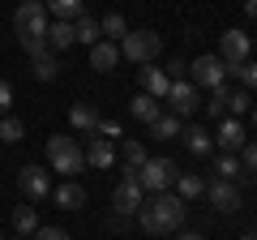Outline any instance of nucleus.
<instances>
[{
  "label": "nucleus",
  "instance_id": "nucleus-45",
  "mask_svg": "<svg viewBox=\"0 0 257 240\" xmlns=\"http://www.w3.org/2000/svg\"><path fill=\"white\" fill-rule=\"evenodd\" d=\"M253 185H257V180H253Z\"/></svg>",
  "mask_w": 257,
  "mask_h": 240
},
{
  "label": "nucleus",
  "instance_id": "nucleus-23",
  "mask_svg": "<svg viewBox=\"0 0 257 240\" xmlns=\"http://www.w3.org/2000/svg\"><path fill=\"white\" fill-rule=\"evenodd\" d=\"M214 172H219V180H227V185H236V180H248L244 163H240L236 155H223L219 163H214Z\"/></svg>",
  "mask_w": 257,
  "mask_h": 240
},
{
  "label": "nucleus",
  "instance_id": "nucleus-29",
  "mask_svg": "<svg viewBox=\"0 0 257 240\" xmlns=\"http://www.w3.org/2000/svg\"><path fill=\"white\" fill-rule=\"evenodd\" d=\"M99 30H103V39H107V43H120V39L128 35V26H124V18H120V13H107V18L99 22Z\"/></svg>",
  "mask_w": 257,
  "mask_h": 240
},
{
  "label": "nucleus",
  "instance_id": "nucleus-28",
  "mask_svg": "<svg viewBox=\"0 0 257 240\" xmlns=\"http://www.w3.org/2000/svg\"><path fill=\"white\" fill-rule=\"evenodd\" d=\"M35 77H39V82H56V77H60V56H56V52L39 56V60H35Z\"/></svg>",
  "mask_w": 257,
  "mask_h": 240
},
{
  "label": "nucleus",
  "instance_id": "nucleus-35",
  "mask_svg": "<svg viewBox=\"0 0 257 240\" xmlns=\"http://www.w3.org/2000/svg\"><path fill=\"white\" fill-rule=\"evenodd\" d=\"M9 107H13V86L5 82V77H0V120L9 116Z\"/></svg>",
  "mask_w": 257,
  "mask_h": 240
},
{
  "label": "nucleus",
  "instance_id": "nucleus-43",
  "mask_svg": "<svg viewBox=\"0 0 257 240\" xmlns=\"http://www.w3.org/2000/svg\"><path fill=\"white\" fill-rule=\"evenodd\" d=\"M13 240H26V236H13Z\"/></svg>",
  "mask_w": 257,
  "mask_h": 240
},
{
  "label": "nucleus",
  "instance_id": "nucleus-3",
  "mask_svg": "<svg viewBox=\"0 0 257 240\" xmlns=\"http://www.w3.org/2000/svg\"><path fill=\"white\" fill-rule=\"evenodd\" d=\"M133 176H138V185L146 189L150 197H155V193H167V189L180 180V167H176L172 159L155 155V159H146V167H142V172H133Z\"/></svg>",
  "mask_w": 257,
  "mask_h": 240
},
{
  "label": "nucleus",
  "instance_id": "nucleus-14",
  "mask_svg": "<svg viewBox=\"0 0 257 240\" xmlns=\"http://www.w3.org/2000/svg\"><path fill=\"white\" fill-rule=\"evenodd\" d=\"M206 193H210L214 210H223V214H236V210H240V189H236V185H227V180H214Z\"/></svg>",
  "mask_w": 257,
  "mask_h": 240
},
{
  "label": "nucleus",
  "instance_id": "nucleus-40",
  "mask_svg": "<svg viewBox=\"0 0 257 240\" xmlns=\"http://www.w3.org/2000/svg\"><path fill=\"white\" fill-rule=\"evenodd\" d=\"M244 13H248V18H257V0H248V5H244Z\"/></svg>",
  "mask_w": 257,
  "mask_h": 240
},
{
  "label": "nucleus",
  "instance_id": "nucleus-18",
  "mask_svg": "<svg viewBox=\"0 0 257 240\" xmlns=\"http://www.w3.org/2000/svg\"><path fill=\"white\" fill-rule=\"evenodd\" d=\"M128 116H133V120H142V125H150V120H159V116H163V103H159V99H150V94H133V99H128Z\"/></svg>",
  "mask_w": 257,
  "mask_h": 240
},
{
  "label": "nucleus",
  "instance_id": "nucleus-41",
  "mask_svg": "<svg viewBox=\"0 0 257 240\" xmlns=\"http://www.w3.org/2000/svg\"><path fill=\"white\" fill-rule=\"evenodd\" d=\"M240 240H257V231H244V236H240Z\"/></svg>",
  "mask_w": 257,
  "mask_h": 240
},
{
  "label": "nucleus",
  "instance_id": "nucleus-32",
  "mask_svg": "<svg viewBox=\"0 0 257 240\" xmlns=\"http://www.w3.org/2000/svg\"><path fill=\"white\" fill-rule=\"evenodd\" d=\"M240 163H244V172L257 180V142H244V150H240Z\"/></svg>",
  "mask_w": 257,
  "mask_h": 240
},
{
  "label": "nucleus",
  "instance_id": "nucleus-8",
  "mask_svg": "<svg viewBox=\"0 0 257 240\" xmlns=\"http://www.w3.org/2000/svg\"><path fill=\"white\" fill-rule=\"evenodd\" d=\"M248 47H253V39H248L244 30L231 26V30H223V35H219V60H223L227 69H240V65L248 60Z\"/></svg>",
  "mask_w": 257,
  "mask_h": 240
},
{
  "label": "nucleus",
  "instance_id": "nucleus-26",
  "mask_svg": "<svg viewBox=\"0 0 257 240\" xmlns=\"http://www.w3.org/2000/svg\"><path fill=\"white\" fill-rule=\"evenodd\" d=\"M176 189H180V202H193V197L206 193V180H202V176H193V172H180Z\"/></svg>",
  "mask_w": 257,
  "mask_h": 240
},
{
  "label": "nucleus",
  "instance_id": "nucleus-2",
  "mask_svg": "<svg viewBox=\"0 0 257 240\" xmlns=\"http://www.w3.org/2000/svg\"><path fill=\"white\" fill-rule=\"evenodd\" d=\"M47 163H52V172L60 176H77L86 167V150L77 146V138H47Z\"/></svg>",
  "mask_w": 257,
  "mask_h": 240
},
{
  "label": "nucleus",
  "instance_id": "nucleus-11",
  "mask_svg": "<svg viewBox=\"0 0 257 240\" xmlns=\"http://www.w3.org/2000/svg\"><path fill=\"white\" fill-rule=\"evenodd\" d=\"M244 125H240L236 116H223L219 133H214V146H223V155H236V150H244Z\"/></svg>",
  "mask_w": 257,
  "mask_h": 240
},
{
  "label": "nucleus",
  "instance_id": "nucleus-34",
  "mask_svg": "<svg viewBox=\"0 0 257 240\" xmlns=\"http://www.w3.org/2000/svg\"><path fill=\"white\" fill-rule=\"evenodd\" d=\"M227 73H236V77H240L244 86H257V65H253V60H244L240 69H227Z\"/></svg>",
  "mask_w": 257,
  "mask_h": 240
},
{
  "label": "nucleus",
  "instance_id": "nucleus-38",
  "mask_svg": "<svg viewBox=\"0 0 257 240\" xmlns=\"http://www.w3.org/2000/svg\"><path fill=\"white\" fill-rule=\"evenodd\" d=\"M94 138H107V142H111V138H120V120H103Z\"/></svg>",
  "mask_w": 257,
  "mask_h": 240
},
{
  "label": "nucleus",
  "instance_id": "nucleus-10",
  "mask_svg": "<svg viewBox=\"0 0 257 240\" xmlns=\"http://www.w3.org/2000/svg\"><path fill=\"white\" fill-rule=\"evenodd\" d=\"M197 103H202V94H197V86L184 77V82H172V94H167V107H172V116L176 120H184V116H193L197 111Z\"/></svg>",
  "mask_w": 257,
  "mask_h": 240
},
{
  "label": "nucleus",
  "instance_id": "nucleus-9",
  "mask_svg": "<svg viewBox=\"0 0 257 240\" xmlns=\"http://www.w3.org/2000/svg\"><path fill=\"white\" fill-rule=\"evenodd\" d=\"M142 193H146V189L138 185V176H133V172H128L124 180L111 189V206H116L120 219H124V214H138V210H142Z\"/></svg>",
  "mask_w": 257,
  "mask_h": 240
},
{
  "label": "nucleus",
  "instance_id": "nucleus-1",
  "mask_svg": "<svg viewBox=\"0 0 257 240\" xmlns=\"http://www.w3.org/2000/svg\"><path fill=\"white\" fill-rule=\"evenodd\" d=\"M184 214H189V202H180V193H155L150 202H142L138 219L150 236H167L184 227Z\"/></svg>",
  "mask_w": 257,
  "mask_h": 240
},
{
  "label": "nucleus",
  "instance_id": "nucleus-21",
  "mask_svg": "<svg viewBox=\"0 0 257 240\" xmlns=\"http://www.w3.org/2000/svg\"><path fill=\"white\" fill-rule=\"evenodd\" d=\"M47 18H52V22H69V26H73L77 18H86V9H82V0H52V5H47Z\"/></svg>",
  "mask_w": 257,
  "mask_h": 240
},
{
  "label": "nucleus",
  "instance_id": "nucleus-13",
  "mask_svg": "<svg viewBox=\"0 0 257 240\" xmlns=\"http://www.w3.org/2000/svg\"><path fill=\"white\" fill-rule=\"evenodd\" d=\"M52 202L60 206V210H82L86 206V189L77 185V180H60V185L52 189Z\"/></svg>",
  "mask_w": 257,
  "mask_h": 240
},
{
  "label": "nucleus",
  "instance_id": "nucleus-5",
  "mask_svg": "<svg viewBox=\"0 0 257 240\" xmlns=\"http://www.w3.org/2000/svg\"><path fill=\"white\" fill-rule=\"evenodd\" d=\"M189 82L197 86V90H219V86H227V65L219 60V52L197 56L189 65Z\"/></svg>",
  "mask_w": 257,
  "mask_h": 240
},
{
  "label": "nucleus",
  "instance_id": "nucleus-33",
  "mask_svg": "<svg viewBox=\"0 0 257 240\" xmlns=\"http://www.w3.org/2000/svg\"><path fill=\"white\" fill-rule=\"evenodd\" d=\"M248 107H253V99H248L244 90H231V103H227V111H231V116H240V111H248Z\"/></svg>",
  "mask_w": 257,
  "mask_h": 240
},
{
  "label": "nucleus",
  "instance_id": "nucleus-39",
  "mask_svg": "<svg viewBox=\"0 0 257 240\" xmlns=\"http://www.w3.org/2000/svg\"><path fill=\"white\" fill-rule=\"evenodd\" d=\"M176 240H206V236H202V231H180Z\"/></svg>",
  "mask_w": 257,
  "mask_h": 240
},
{
  "label": "nucleus",
  "instance_id": "nucleus-42",
  "mask_svg": "<svg viewBox=\"0 0 257 240\" xmlns=\"http://www.w3.org/2000/svg\"><path fill=\"white\" fill-rule=\"evenodd\" d=\"M253 125H257V103H253Z\"/></svg>",
  "mask_w": 257,
  "mask_h": 240
},
{
  "label": "nucleus",
  "instance_id": "nucleus-15",
  "mask_svg": "<svg viewBox=\"0 0 257 240\" xmlns=\"http://www.w3.org/2000/svg\"><path fill=\"white\" fill-rule=\"evenodd\" d=\"M116 65H120V43H107V39H103V43L90 47V69L94 73H111Z\"/></svg>",
  "mask_w": 257,
  "mask_h": 240
},
{
  "label": "nucleus",
  "instance_id": "nucleus-24",
  "mask_svg": "<svg viewBox=\"0 0 257 240\" xmlns=\"http://www.w3.org/2000/svg\"><path fill=\"white\" fill-rule=\"evenodd\" d=\"M73 35H77V43H86V47H94V43H103V30H99V22L86 13V18H77L73 22Z\"/></svg>",
  "mask_w": 257,
  "mask_h": 240
},
{
  "label": "nucleus",
  "instance_id": "nucleus-27",
  "mask_svg": "<svg viewBox=\"0 0 257 240\" xmlns=\"http://www.w3.org/2000/svg\"><path fill=\"white\" fill-rule=\"evenodd\" d=\"M13 227H18V236H35V231H39L35 206H18V210H13Z\"/></svg>",
  "mask_w": 257,
  "mask_h": 240
},
{
  "label": "nucleus",
  "instance_id": "nucleus-30",
  "mask_svg": "<svg viewBox=\"0 0 257 240\" xmlns=\"http://www.w3.org/2000/svg\"><path fill=\"white\" fill-rule=\"evenodd\" d=\"M26 138V125H22L18 116H5L0 120V142H22Z\"/></svg>",
  "mask_w": 257,
  "mask_h": 240
},
{
  "label": "nucleus",
  "instance_id": "nucleus-20",
  "mask_svg": "<svg viewBox=\"0 0 257 240\" xmlns=\"http://www.w3.org/2000/svg\"><path fill=\"white\" fill-rule=\"evenodd\" d=\"M73 43H77V35H73V26H69V22H52V26H47V47H52L56 56L69 52Z\"/></svg>",
  "mask_w": 257,
  "mask_h": 240
},
{
  "label": "nucleus",
  "instance_id": "nucleus-12",
  "mask_svg": "<svg viewBox=\"0 0 257 240\" xmlns=\"http://www.w3.org/2000/svg\"><path fill=\"white\" fill-rule=\"evenodd\" d=\"M138 77H142V94H150V99H159V103H163L167 94H172V77H167L163 69H155V65H146V69H142Z\"/></svg>",
  "mask_w": 257,
  "mask_h": 240
},
{
  "label": "nucleus",
  "instance_id": "nucleus-4",
  "mask_svg": "<svg viewBox=\"0 0 257 240\" xmlns=\"http://www.w3.org/2000/svg\"><path fill=\"white\" fill-rule=\"evenodd\" d=\"M159 52H163V35H155V30H128L120 39V56L133 65H150Z\"/></svg>",
  "mask_w": 257,
  "mask_h": 240
},
{
  "label": "nucleus",
  "instance_id": "nucleus-7",
  "mask_svg": "<svg viewBox=\"0 0 257 240\" xmlns=\"http://www.w3.org/2000/svg\"><path fill=\"white\" fill-rule=\"evenodd\" d=\"M18 189L26 202H43V197H52V176H47V167L39 163H26L18 172Z\"/></svg>",
  "mask_w": 257,
  "mask_h": 240
},
{
  "label": "nucleus",
  "instance_id": "nucleus-16",
  "mask_svg": "<svg viewBox=\"0 0 257 240\" xmlns=\"http://www.w3.org/2000/svg\"><path fill=\"white\" fill-rule=\"evenodd\" d=\"M69 120H73V129L77 133H99V125H103V116H99V107H90V103H73V111H69Z\"/></svg>",
  "mask_w": 257,
  "mask_h": 240
},
{
  "label": "nucleus",
  "instance_id": "nucleus-22",
  "mask_svg": "<svg viewBox=\"0 0 257 240\" xmlns=\"http://www.w3.org/2000/svg\"><path fill=\"white\" fill-rule=\"evenodd\" d=\"M146 129H150V138H159V142H172V138H180V133H184V125L172 116V111H163L159 120H150Z\"/></svg>",
  "mask_w": 257,
  "mask_h": 240
},
{
  "label": "nucleus",
  "instance_id": "nucleus-37",
  "mask_svg": "<svg viewBox=\"0 0 257 240\" xmlns=\"http://www.w3.org/2000/svg\"><path fill=\"white\" fill-rule=\"evenodd\" d=\"M35 240H73V236H69L64 227H39V231H35Z\"/></svg>",
  "mask_w": 257,
  "mask_h": 240
},
{
  "label": "nucleus",
  "instance_id": "nucleus-17",
  "mask_svg": "<svg viewBox=\"0 0 257 240\" xmlns=\"http://www.w3.org/2000/svg\"><path fill=\"white\" fill-rule=\"evenodd\" d=\"M111 159H116V146H111L107 138H90V146H86V163H90L94 172H107Z\"/></svg>",
  "mask_w": 257,
  "mask_h": 240
},
{
  "label": "nucleus",
  "instance_id": "nucleus-44",
  "mask_svg": "<svg viewBox=\"0 0 257 240\" xmlns=\"http://www.w3.org/2000/svg\"><path fill=\"white\" fill-rule=\"evenodd\" d=\"M0 240H5V236H0Z\"/></svg>",
  "mask_w": 257,
  "mask_h": 240
},
{
  "label": "nucleus",
  "instance_id": "nucleus-6",
  "mask_svg": "<svg viewBox=\"0 0 257 240\" xmlns=\"http://www.w3.org/2000/svg\"><path fill=\"white\" fill-rule=\"evenodd\" d=\"M13 26H18V39H47V5H39V0H26V5H18V13H13Z\"/></svg>",
  "mask_w": 257,
  "mask_h": 240
},
{
  "label": "nucleus",
  "instance_id": "nucleus-19",
  "mask_svg": "<svg viewBox=\"0 0 257 240\" xmlns=\"http://www.w3.org/2000/svg\"><path fill=\"white\" fill-rule=\"evenodd\" d=\"M180 142H184V150H189V155H197V159L210 155V146H214V138L202 129V125H189V129L180 133Z\"/></svg>",
  "mask_w": 257,
  "mask_h": 240
},
{
  "label": "nucleus",
  "instance_id": "nucleus-36",
  "mask_svg": "<svg viewBox=\"0 0 257 240\" xmlns=\"http://www.w3.org/2000/svg\"><path fill=\"white\" fill-rule=\"evenodd\" d=\"M167 77H172V82H184V77H189V65H184V60H167V69H163Z\"/></svg>",
  "mask_w": 257,
  "mask_h": 240
},
{
  "label": "nucleus",
  "instance_id": "nucleus-31",
  "mask_svg": "<svg viewBox=\"0 0 257 240\" xmlns=\"http://www.w3.org/2000/svg\"><path fill=\"white\" fill-rule=\"evenodd\" d=\"M227 103H231V90H227V86H219V90H210L206 111H210V116H227Z\"/></svg>",
  "mask_w": 257,
  "mask_h": 240
},
{
  "label": "nucleus",
  "instance_id": "nucleus-25",
  "mask_svg": "<svg viewBox=\"0 0 257 240\" xmlns=\"http://www.w3.org/2000/svg\"><path fill=\"white\" fill-rule=\"evenodd\" d=\"M120 159H124L128 172H142L150 155H146V146H142V142H124V146H120Z\"/></svg>",
  "mask_w": 257,
  "mask_h": 240
}]
</instances>
